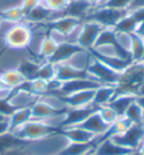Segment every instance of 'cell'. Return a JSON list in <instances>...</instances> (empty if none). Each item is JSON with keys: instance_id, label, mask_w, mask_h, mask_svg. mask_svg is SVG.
<instances>
[{"instance_id": "cell-33", "label": "cell", "mask_w": 144, "mask_h": 155, "mask_svg": "<svg viewBox=\"0 0 144 155\" xmlns=\"http://www.w3.org/2000/svg\"><path fill=\"white\" fill-rule=\"evenodd\" d=\"M143 113L144 110L137 105L135 100L133 101L127 108L124 117L126 119H129L132 124H142L143 125Z\"/></svg>"}, {"instance_id": "cell-3", "label": "cell", "mask_w": 144, "mask_h": 155, "mask_svg": "<svg viewBox=\"0 0 144 155\" xmlns=\"http://www.w3.org/2000/svg\"><path fill=\"white\" fill-rule=\"evenodd\" d=\"M129 10H118L107 7H96L85 17L86 21H95L104 28H113L119 20L129 15Z\"/></svg>"}, {"instance_id": "cell-12", "label": "cell", "mask_w": 144, "mask_h": 155, "mask_svg": "<svg viewBox=\"0 0 144 155\" xmlns=\"http://www.w3.org/2000/svg\"><path fill=\"white\" fill-rule=\"evenodd\" d=\"M83 50L80 45H78L77 43L72 42H64L59 44L56 47V51L54 52V54L52 55L49 60V62H52L54 64H60V63H66L69 62L71 58H73L75 54L83 52Z\"/></svg>"}, {"instance_id": "cell-29", "label": "cell", "mask_w": 144, "mask_h": 155, "mask_svg": "<svg viewBox=\"0 0 144 155\" xmlns=\"http://www.w3.org/2000/svg\"><path fill=\"white\" fill-rule=\"evenodd\" d=\"M58 45V43L55 42L49 34H45L42 41H41V44H39V56H42L44 58V61H49L51 56L54 54V52L56 51Z\"/></svg>"}, {"instance_id": "cell-18", "label": "cell", "mask_w": 144, "mask_h": 155, "mask_svg": "<svg viewBox=\"0 0 144 155\" xmlns=\"http://www.w3.org/2000/svg\"><path fill=\"white\" fill-rule=\"evenodd\" d=\"M94 153L96 155H129L132 153V150L123 147L110 138H105L96 142Z\"/></svg>"}, {"instance_id": "cell-28", "label": "cell", "mask_w": 144, "mask_h": 155, "mask_svg": "<svg viewBox=\"0 0 144 155\" xmlns=\"http://www.w3.org/2000/svg\"><path fill=\"white\" fill-rule=\"evenodd\" d=\"M137 23L136 20L133 18L132 16L129 15H126L125 17H123L118 23L115 25L113 27V29L116 31L117 34H126V35H129V34H132V33H135V29H136Z\"/></svg>"}, {"instance_id": "cell-45", "label": "cell", "mask_w": 144, "mask_h": 155, "mask_svg": "<svg viewBox=\"0 0 144 155\" xmlns=\"http://www.w3.org/2000/svg\"><path fill=\"white\" fill-rule=\"evenodd\" d=\"M7 90H10V89L8 88L7 85L5 84L4 81H2V80H1V78H0V93L5 92V91H7Z\"/></svg>"}, {"instance_id": "cell-19", "label": "cell", "mask_w": 144, "mask_h": 155, "mask_svg": "<svg viewBox=\"0 0 144 155\" xmlns=\"http://www.w3.org/2000/svg\"><path fill=\"white\" fill-rule=\"evenodd\" d=\"M91 9H94V7L86 0H71L62 12V16L74 17L82 20L85 19V17L89 14Z\"/></svg>"}, {"instance_id": "cell-21", "label": "cell", "mask_w": 144, "mask_h": 155, "mask_svg": "<svg viewBox=\"0 0 144 155\" xmlns=\"http://www.w3.org/2000/svg\"><path fill=\"white\" fill-rule=\"evenodd\" d=\"M96 146V142L94 143H72L66 142V144L63 146L59 152L55 154L58 155H86L90 152L94 151Z\"/></svg>"}, {"instance_id": "cell-13", "label": "cell", "mask_w": 144, "mask_h": 155, "mask_svg": "<svg viewBox=\"0 0 144 155\" xmlns=\"http://www.w3.org/2000/svg\"><path fill=\"white\" fill-rule=\"evenodd\" d=\"M95 90H85V91H79L71 94H66V96H56V94L54 96H56L60 101L68 108H80V107H87L91 105Z\"/></svg>"}, {"instance_id": "cell-6", "label": "cell", "mask_w": 144, "mask_h": 155, "mask_svg": "<svg viewBox=\"0 0 144 155\" xmlns=\"http://www.w3.org/2000/svg\"><path fill=\"white\" fill-rule=\"evenodd\" d=\"M116 144L129 150H137L141 142L144 140V125L133 124L126 132L122 134H115L109 137Z\"/></svg>"}, {"instance_id": "cell-7", "label": "cell", "mask_w": 144, "mask_h": 155, "mask_svg": "<svg viewBox=\"0 0 144 155\" xmlns=\"http://www.w3.org/2000/svg\"><path fill=\"white\" fill-rule=\"evenodd\" d=\"M104 27L95 21H86L81 24L80 31L77 37V44L86 51L92 50L98 36L102 31Z\"/></svg>"}, {"instance_id": "cell-46", "label": "cell", "mask_w": 144, "mask_h": 155, "mask_svg": "<svg viewBox=\"0 0 144 155\" xmlns=\"http://www.w3.org/2000/svg\"><path fill=\"white\" fill-rule=\"evenodd\" d=\"M137 96H144V84L139 88V90H137L136 96H135V97H137Z\"/></svg>"}, {"instance_id": "cell-36", "label": "cell", "mask_w": 144, "mask_h": 155, "mask_svg": "<svg viewBox=\"0 0 144 155\" xmlns=\"http://www.w3.org/2000/svg\"><path fill=\"white\" fill-rule=\"evenodd\" d=\"M132 4L133 0H105L100 6L112 9H118V10H129Z\"/></svg>"}, {"instance_id": "cell-22", "label": "cell", "mask_w": 144, "mask_h": 155, "mask_svg": "<svg viewBox=\"0 0 144 155\" xmlns=\"http://www.w3.org/2000/svg\"><path fill=\"white\" fill-rule=\"evenodd\" d=\"M134 100H135V96L133 94L118 93V94H115V97L112 99L108 106L117 114L118 117H124L127 108Z\"/></svg>"}, {"instance_id": "cell-20", "label": "cell", "mask_w": 144, "mask_h": 155, "mask_svg": "<svg viewBox=\"0 0 144 155\" xmlns=\"http://www.w3.org/2000/svg\"><path fill=\"white\" fill-rule=\"evenodd\" d=\"M116 94V88L115 85H109V84H101L100 87H98L97 89L95 90L94 99L91 105L98 108L101 106L108 105L112 101L114 97Z\"/></svg>"}, {"instance_id": "cell-24", "label": "cell", "mask_w": 144, "mask_h": 155, "mask_svg": "<svg viewBox=\"0 0 144 155\" xmlns=\"http://www.w3.org/2000/svg\"><path fill=\"white\" fill-rule=\"evenodd\" d=\"M32 120V110L31 107L26 108L16 109L12 115L9 117V124H10V132H14L17 128L22 127L23 125Z\"/></svg>"}, {"instance_id": "cell-40", "label": "cell", "mask_w": 144, "mask_h": 155, "mask_svg": "<svg viewBox=\"0 0 144 155\" xmlns=\"http://www.w3.org/2000/svg\"><path fill=\"white\" fill-rule=\"evenodd\" d=\"M129 15L132 16L134 19L136 20L137 23H141L144 20V6H141V7L134 8L129 12Z\"/></svg>"}, {"instance_id": "cell-47", "label": "cell", "mask_w": 144, "mask_h": 155, "mask_svg": "<svg viewBox=\"0 0 144 155\" xmlns=\"http://www.w3.org/2000/svg\"><path fill=\"white\" fill-rule=\"evenodd\" d=\"M137 150H139V151H140L141 153H142V154L144 155V140H142V142H141L140 146H139V147H137Z\"/></svg>"}, {"instance_id": "cell-8", "label": "cell", "mask_w": 144, "mask_h": 155, "mask_svg": "<svg viewBox=\"0 0 144 155\" xmlns=\"http://www.w3.org/2000/svg\"><path fill=\"white\" fill-rule=\"evenodd\" d=\"M81 26V20L74 17L61 16L59 18H52L51 20L45 23V27L49 31H53L64 35L68 38L74 31H77Z\"/></svg>"}, {"instance_id": "cell-4", "label": "cell", "mask_w": 144, "mask_h": 155, "mask_svg": "<svg viewBox=\"0 0 144 155\" xmlns=\"http://www.w3.org/2000/svg\"><path fill=\"white\" fill-rule=\"evenodd\" d=\"M31 28L26 24H16L6 31L4 36V42L8 47L15 48V50H22L29 46L32 43Z\"/></svg>"}, {"instance_id": "cell-43", "label": "cell", "mask_w": 144, "mask_h": 155, "mask_svg": "<svg viewBox=\"0 0 144 155\" xmlns=\"http://www.w3.org/2000/svg\"><path fill=\"white\" fill-rule=\"evenodd\" d=\"M135 102L144 110V96H137V97H135Z\"/></svg>"}, {"instance_id": "cell-16", "label": "cell", "mask_w": 144, "mask_h": 155, "mask_svg": "<svg viewBox=\"0 0 144 155\" xmlns=\"http://www.w3.org/2000/svg\"><path fill=\"white\" fill-rule=\"evenodd\" d=\"M89 52L95 58L99 60L101 63H104L105 65H107L112 70L116 71L118 73L124 72L133 63L131 60H125V58H122L119 56H117V55H104L98 53V52H96L94 50H90Z\"/></svg>"}, {"instance_id": "cell-51", "label": "cell", "mask_w": 144, "mask_h": 155, "mask_svg": "<svg viewBox=\"0 0 144 155\" xmlns=\"http://www.w3.org/2000/svg\"><path fill=\"white\" fill-rule=\"evenodd\" d=\"M5 118H7V117H4V116H1V115H0V120H1V119H5Z\"/></svg>"}, {"instance_id": "cell-34", "label": "cell", "mask_w": 144, "mask_h": 155, "mask_svg": "<svg viewBox=\"0 0 144 155\" xmlns=\"http://www.w3.org/2000/svg\"><path fill=\"white\" fill-rule=\"evenodd\" d=\"M29 83V92L34 96L37 97H43L47 92V81H44L42 79L35 78L31 81H28Z\"/></svg>"}, {"instance_id": "cell-5", "label": "cell", "mask_w": 144, "mask_h": 155, "mask_svg": "<svg viewBox=\"0 0 144 155\" xmlns=\"http://www.w3.org/2000/svg\"><path fill=\"white\" fill-rule=\"evenodd\" d=\"M87 72L92 79H95L101 84L116 85L121 78V73L112 70L104 63H101L99 60L95 58L92 55H91L89 64L87 66Z\"/></svg>"}, {"instance_id": "cell-23", "label": "cell", "mask_w": 144, "mask_h": 155, "mask_svg": "<svg viewBox=\"0 0 144 155\" xmlns=\"http://www.w3.org/2000/svg\"><path fill=\"white\" fill-rule=\"evenodd\" d=\"M28 142L18 138L16 135H14L12 132L4 134L0 136V155H4L6 153H9L15 150H19Z\"/></svg>"}, {"instance_id": "cell-26", "label": "cell", "mask_w": 144, "mask_h": 155, "mask_svg": "<svg viewBox=\"0 0 144 155\" xmlns=\"http://www.w3.org/2000/svg\"><path fill=\"white\" fill-rule=\"evenodd\" d=\"M0 78H1V80L4 81L5 84L12 90L18 88V87H20L25 81H27V80L23 77V74L20 73L17 69H10V70L5 71V72H2V73L0 74Z\"/></svg>"}, {"instance_id": "cell-42", "label": "cell", "mask_w": 144, "mask_h": 155, "mask_svg": "<svg viewBox=\"0 0 144 155\" xmlns=\"http://www.w3.org/2000/svg\"><path fill=\"white\" fill-rule=\"evenodd\" d=\"M135 34H137L140 37L144 38V20L143 21H141V23H139L136 29H135Z\"/></svg>"}, {"instance_id": "cell-54", "label": "cell", "mask_w": 144, "mask_h": 155, "mask_svg": "<svg viewBox=\"0 0 144 155\" xmlns=\"http://www.w3.org/2000/svg\"><path fill=\"white\" fill-rule=\"evenodd\" d=\"M42 1H43V0H42Z\"/></svg>"}, {"instance_id": "cell-11", "label": "cell", "mask_w": 144, "mask_h": 155, "mask_svg": "<svg viewBox=\"0 0 144 155\" xmlns=\"http://www.w3.org/2000/svg\"><path fill=\"white\" fill-rule=\"evenodd\" d=\"M101 83L96 81L95 79L87 78V79H75L71 81L62 82L61 88L58 91L56 96H66L79 91H85V90H95L98 87H100Z\"/></svg>"}, {"instance_id": "cell-50", "label": "cell", "mask_w": 144, "mask_h": 155, "mask_svg": "<svg viewBox=\"0 0 144 155\" xmlns=\"http://www.w3.org/2000/svg\"><path fill=\"white\" fill-rule=\"evenodd\" d=\"M141 62H144V51H143V55H142V60H141Z\"/></svg>"}, {"instance_id": "cell-39", "label": "cell", "mask_w": 144, "mask_h": 155, "mask_svg": "<svg viewBox=\"0 0 144 155\" xmlns=\"http://www.w3.org/2000/svg\"><path fill=\"white\" fill-rule=\"evenodd\" d=\"M41 4H42V0H23L22 4H20V8L26 16L28 12H32L34 8L37 7Z\"/></svg>"}, {"instance_id": "cell-27", "label": "cell", "mask_w": 144, "mask_h": 155, "mask_svg": "<svg viewBox=\"0 0 144 155\" xmlns=\"http://www.w3.org/2000/svg\"><path fill=\"white\" fill-rule=\"evenodd\" d=\"M129 54L133 62H141L144 51V41L142 37L132 33L129 34Z\"/></svg>"}, {"instance_id": "cell-25", "label": "cell", "mask_w": 144, "mask_h": 155, "mask_svg": "<svg viewBox=\"0 0 144 155\" xmlns=\"http://www.w3.org/2000/svg\"><path fill=\"white\" fill-rule=\"evenodd\" d=\"M52 10L46 8L43 4L39 5L35 7L32 12H29L27 15L25 16V21L26 23H43V21H49L52 19Z\"/></svg>"}, {"instance_id": "cell-37", "label": "cell", "mask_w": 144, "mask_h": 155, "mask_svg": "<svg viewBox=\"0 0 144 155\" xmlns=\"http://www.w3.org/2000/svg\"><path fill=\"white\" fill-rule=\"evenodd\" d=\"M70 0H43L42 4L53 12H63L69 5Z\"/></svg>"}, {"instance_id": "cell-1", "label": "cell", "mask_w": 144, "mask_h": 155, "mask_svg": "<svg viewBox=\"0 0 144 155\" xmlns=\"http://www.w3.org/2000/svg\"><path fill=\"white\" fill-rule=\"evenodd\" d=\"M12 133L18 138L29 143V142L46 140L52 136L58 135L60 133V128L51 126L50 124H47L43 120L32 119Z\"/></svg>"}, {"instance_id": "cell-44", "label": "cell", "mask_w": 144, "mask_h": 155, "mask_svg": "<svg viewBox=\"0 0 144 155\" xmlns=\"http://www.w3.org/2000/svg\"><path fill=\"white\" fill-rule=\"evenodd\" d=\"M86 1H88V2H89V4L91 5L94 8L100 6V5L104 2V0H86Z\"/></svg>"}, {"instance_id": "cell-55", "label": "cell", "mask_w": 144, "mask_h": 155, "mask_svg": "<svg viewBox=\"0 0 144 155\" xmlns=\"http://www.w3.org/2000/svg\"><path fill=\"white\" fill-rule=\"evenodd\" d=\"M70 1H71V0H70Z\"/></svg>"}, {"instance_id": "cell-53", "label": "cell", "mask_w": 144, "mask_h": 155, "mask_svg": "<svg viewBox=\"0 0 144 155\" xmlns=\"http://www.w3.org/2000/svg\"><path fill=\"white\" fill-rule=\"evenodd\" d=\"M143 41H144V38H143Z\"/></svg>"}, {"instance_id": "cell-31", "label": "cell", "mask_w": 144, "mask_h": 155, "mask_svg": "<svg viewBox=\"0 0 144 155\" xmlns=\"http://www.w3.org/2000/svg\"><path fill=\"white\" fill-rule=\"evenodd\" d=\"M39 65H41V63L34 62V61H31V60H26V61L20 62V64L17 68V70L23 74V77L27 81H31V80L36 78V74H37V71L39 69Z\"/></svg>"}, {"instance_id": "cell-17", "label": "cell", "mask_w": 144, "mask_h": 155, "mask_svg": "<svg viewBox=\"0 0 144 155\" xmlns=\"http://www.w3.org/2000/svg\"><path fill=\"white\" fill-rule=\"evenodd\" d=\"M78 126L90 132L91 134H94L96 137H100V136L105 135L109 129V125H107L101 119V117L99 116L97 110L91 114L89 117H87L86 119Z\"/></svg>"}, {"instance_id": "cell-52", "label": "cell", "mask_w": 144, "mask_h": 155, "mask_svg": "<svg viewBox=\"0 0 144 155\" xmlns=\"http://www.w3.org/2000/svg\"><path fill=\"white\" fill-rule=\"evenodd\" d=\"M1 23H2V19H1V18H0V26H1Z\"/></svg>"}, {"instance_id": "cell-38", "label": "cell", "mask_w": 144, "mask_h": 155, "mask_svg": "<svg viewBox=\"0 0 144 155\" xmlns=\"http://www.w3.org/2000/svg\"><path fill=\"white\" fill-rule=\"evenodd\" d=\"M15 110L16 108L12 105V102L9 101V98H1L0 99V115L1 116L9 118Z\"/></svg>"}, {"instance_id": "cell-9", "label": "cell", "mask_w": 144, "mask_h": 155, "mask_svg": "<svg viewBox=\"0 0 144 155\" xmlns=\"http://www.w3.org/2000/svg\"><path fill=\"white\" fill-rule=\"evenodd\" d=\"M32 110V119L35 120H43V121H47V120L52 119L54 117L62 116L66 113L68 108L65 109H58L50 105L47 101L44 99L39 98V100L35 101L31 107Z\"/></svg>"}, {"instance_id": "cell-41", "label": "cell", "mask_w": 144, "mask_h": 155, "mask_svg": "<svg viewBox=\"0 0 144 155\" xmlns=\"http://www.w3.org/2000/svg\"><path fill=\"white\" fill-rule=\"evenodd\" d=\"M10 132V124H9V118L0 120V136L7 134Z\"/></svg>"}, {"instance_id": "cell-10", "label": "cell", "mask_w": 144, "mask_h": 155, "mask_svg": "<svg viewBox=\"0 0 144 155\" xmlns=\"http://www.w3.org/2000/svg\"><path fill=\"white\" fill-rule=\"evenodd\" d=\"M96 110H97V108L92 105H89L87 107H80V108H68L66 113L63 116L62 121H61L60 129L72 127V126H78Z\"/></svg>"}, {"instance_id": "cell-35", "label": "cell", "mask_w": 144, "mask_h": 155, "mask_svg": "<svg viewBox=\"0 0 144 155\" xmlns=\"http://www.w3.org/2000/svg\"><path fill=\"white\" fill-rule=\"evenodd\" d=\"M97 113L99 114V116L101 117V119L105 121L107 125H113L119 117L117 116V114L114 111L113 109L110 108L108 105L101 106L97 108Z\"/></svg>"}, {"instance_id": "cell-48", "label": "cell", "mask_w": 144, "mask_h": 155, "mask_svg": "<svg viewBox=\"0 0 144 155\" xmlns=\"http://www.w3.org/2000/svg\"><path fill=\"white\" fill-rule=\"evenodd\" d=\"M129 155H143V154H142L139 150H134V151H132V153H131Z\"/></svg>"}, {"instance_id": "cell-14", "label": "cell", "mask_w": 144, "mask_h": 155, "mask_svg": "<svg viewBox=\"0 0 144 155\" xmlns=\"http://www.w3.org/2000/svg\"><path fill=\"white\" fill-rule=\"evenodd\" d=\"M60 135H62L68 142L72 143H94L97 138L94 134L79 126L62 128L60 129Z\"/></svg>"}, {"instance_id": "cell-2", "label": "cell", "mask_w": 144, "mask_h": 155, "mask_svg": "<svg viewBox=\"0 0 144 155\" xmlns=\"http://www.w3.org/2000/svg\"><path fill=\"white\" fill-rule=\"evenodd\" d=\"M144 84V62H133L121 73L119 81L115 85L116 94L127 93L136 96L139 88Z\"/></svg>"}, {"instance_id": "cell-15", "label": "cell", "mask_w": 144, "mask_h": 155, "mask_svg": "<svg viewBox=\"0 0 144 155\" xmlns=\"http://www.w3.org/2000/svg\"><path fill=\"white\" fill-rule=\"evenodd\" d=\"M55 65H56V77H55V79H58L59 81L61 82L71 81V80H75V79L91 78L89 73L87 72V70L77 69L69 63H60V64H55Z\"/></svg>"}, {"instance_id": "cell-49", "label": "cell", "mask_w": 144, "mask_h": 155, "mask_svg": "<svg viewBox=\"0 0 144 155\" xmlns=\"http://www.w3.org/2000/svg\"><path fill=\"white\" fill-rule=\"evenodd\" d=\"M86 155H96V154H95L94 151H92V152H90V153H88V154H86Z\"/></svg>"}, {"instance_id": "cell-30", "label": "cell", "mask_w": 144, "mask_h": 155, "mask_svg": "<svg viewBox=\"0 0 144 155\" xmlns=\"http://www.w3.org/2000/svg\"><path fill=\"white\" fill-rule=\"evenodd\" d=\"M0 18L6 21H9V23L12 24H20L22 21H24L25 19V14L22 10L20 6H16V7H10L7 8L5 10H1L0 12Z\"/></svg>"}, {"instance_id": "cell-32", "label": "cell", "mask_w": 144, "mask_h": 155, "mask_svg": "<svg viewBox=\"0 0 144 155\" xmlns=\"http://www.w3.org/2000/svg\"><path fill=\"white\" fill-rule=\"evenodd\" d=\"M55 77H56V65L54 63L49 62V61L41 63L36 78L42 79L44 81H51L55 79Z\"/></svg>"}]
</instances>
